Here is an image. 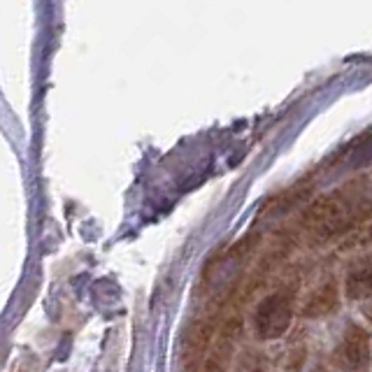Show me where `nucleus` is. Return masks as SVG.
<instances>
[{
    "label": "nucleus",
    "mask_w": 372,
    "mask_h": 372,
    "mask_svg": "<svg viewBox=\"0 0 372 372\" xmlns=\"http://www.w3.org/2000/svg\"><path fill=\"white\" fill-rule=\"evenodd\" d=\"M366 314H368V319L372 321V307H368V312H366Z\"/></svg>",
    "instance_id": "7"
},
{
    "label": "nucleus",
    "mask_w": 372,
    "mask_h": 372,
    "mask_svg": "<svg viewBox=\"0 0 372 372\" xmlns=\"http://www.w3.org/2000/svg\"><path fill=\"white\" fill-rule=\"evenodd\" d=\"M345 293L349 300H368L372 298V254L354 258L347 268Z\"/></svg>",
    "instance_id": "3"
},
{
    "label": "nucleus",
    "mask_w": 372,
    "mask_h": 372,
    "mask_svg": "<svg viewBox=\"0 0 372 372\" xmlns=\"http://www.w3.org/2000/svg\"><path fill=\"white\" fill-rule=\"evenodd\" d=\"M238 372H263V359H258L256 352H245L238 366Z\"/></svg>",
    "instance_id": "6"
},
{
    "label": "nucleus",
    "mask_w": 372,
    "mask_h": 372,
    "mask_svg": "<svg viewBox=\"0 0 372 372\" xmlns=\"http://www.w3.org/2000/svg\"><path fill=\"white\" fill-rule=\"evenodd\" d=\"M333 361L342 372H368L372 363L370 335L359 323H349L333 352Z\"/></svg>",
    "instance_id": "2"
},
{
    "label": "nucleus",
    "mask_w": 372,
    "mask_h": 372,
    "mask_svg": "<svg viewBox=\"0 0 372 372\" xmlns=\"http://www.w3.org/2000/svg\"><path fill=\"white\" fill-rule=\"evenodd\" d=\"M229 354H231V335H226L224 342L214 349V354L205 363V372H229V359H231Z\"/></svg>",
    "instance_id": "5"
},
{
    "label": "nucleus",
    "mask_w": 372,
    "mask_h": 372,
    "mask_svg": "<svg viewBox=\"0 0 372 372\" xmlns=\"http://www.w3.org/2000/svg\"><path fill=\"white\" fill-rule=\"evenodd\" d=\"M338 307H340L338 284L333 282V279H328V282L316 286L314 291L307 295L305 302H302V307H300V314L307 319H321V316L338 312Z\"/></svg>",
    "instance_id": "4"
},
{
    "label": "nucleus",
    "mask_w": 372,
    "mask_h": 372,
    "mask_svg": "<svg viewBox=\"0 0 372 372\" xmlns=\"http://www.w3.org/2000/svg\"><path fill=\"white\" fill-rule=\"evenodd\" d=\"M295 312V286L284 284L258 302L252 316L254 335L258 340H277L288 331Z\"/></svg>",
    "instance_id": "1"
}]
</instances>
